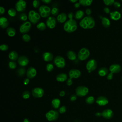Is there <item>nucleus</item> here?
Here are the masks:
<instances>
[{
    "mask_svg": "<svg viewBox=\"0 0 122 122\" xmlns=\"http://www.w3.org/2000/svg\"><path fill=\"white\" fill-rule=\"evenodd\" d=\"M79 24L83 29H91L95 26V22L93 17L91 16H86L81 20Z\"/></svg>",
    "mask_w": 122,
    "mask_h": 122,
    "instance_id": "nucleus-1",
    "label": "nucleus"
},
{
    "mask_svg": "<svg viewBox=\"0 0 122 122\" xmlns=\"http://www.w3.org/2000/svg\"><path fill=\"white\" fill-rule=\"evenodd\" d=\"M77 29V23L74 19H69L64 24L63 29L68 33L74 32Z\"/></svg>",
    "mask_w": 122,
    "mask_h": 122,
    "instance_id": "nucleus-2",
    "label": "nucleus"
},
{
    "mask_svg": "<svg viewBox=\"0 0 122 122\" xmlns=\"http://www.w3.org/2000/svg\"><path fill=\"white\" fill-rule=\"evenodd\" d=\"M28 17L29 20V21L31 23L35 24L40 21L41 16L39 13L37 12L35 10H31L29 12Z\"/></svg>",
    "mask_w": 122,
    "mask_h": 122,
    "instance_id": "nucleus-3",
    "label": "nucleus"
},
{
    "mask_svg": "<svg viewBox=\"0 0 122 122\" xmlns=\"http://www.w3.org/2000/svg\"><path fill=\"white\" fill-rule=\"evenodd\" d=\"M51 8L46 5H41L39 8V13L40 16L43 18L49 17L51 14Z\"/></svg>",
    "mask_w": 122,
    "mask_h": 122,
    "instance_id": "nucleus-4",
    "label": "nucleus"
},
{
    "mask_svg": "<svg viewBox=\"0 0 122 122\" xmlns=\"http://www.w3.org/2000/svg\"><path fill=\"white\" fill-rule=\"evenodd\" d=\"M90 51L86 48H82L78 52L77 57L80 61L86 60L90 56Z\"/></svg>",
    "mask_w": 122,
    "mask_h": 122,
    "instance_id": "nucleus-5",
    "label": "nucleus"
},
{
    "mask_svg": "<svg viewBox=\"0 0 122 122\" xmlns=\"http://www.w3.org/2000/svg\"><path fill=\"white\" fill-rule=\"evenodd\" d=\"M45 117L48 121H56L59 117V112L56 110H50L46 113Z\"/></svg>",
    "mask_w": 122,
    "mask_h": 122,
    "instance_id": "nucleus-6",
    "label": "nucleus"
},
{
    "mask_svg": "<svg viewBox=\"0 0 122 122\" xmlns=\"http://www.w3.org/2000/svg\"><path fill=\"white\" fill-rule=\"evenodd\" d=\"M89 92L88 88L84 86H78L75 90L76 95L79 97L86 96Z\"/></svg>",
    "mask_w": 122,
    "mask_h": 122,
    "instance_id": "nucleus-7",
    "label": "nucleus"
},
{
    "mask_svg": "<svg viewBox=\"0 0 122 122\" xmlns=\"http://www.w3.org/2000/svg\"><path fill=\"white\" fill-rule=\"evenodd\" d=\"M54 64L59 68H63L66 65L65 60L64 58L61 56H56L53 60Z\"/></svg>",
    "mask_w": 122,
    "mask_h": 122,
    "instance_id": "nucleus-8",
    "label": "nucleus"
},
{
    "mask_svg": "<svg viewBox=\"0 0 122 122\" xmlns=\"http://www.w3.org/2000/svg\"><path fill=\"white\" fill-rule=\"evenodd\" d=\"M31 24L30 21H26L21 24L20 27V31L23 34H27L31 29Z\"/></svg>",
    "mask_w": 122,
    "mask_h": 122,
    "instance_id": "nucleus-9",
    "label": "nucleus"
},
{
    "mask_svg": "<svg viewBox=\"0 0 122 122\" xmlns=\"http://www.w3.org/2000/svg\"><path fill=\"white\" fill-rule=\"evenodd\" d=\"M97 66V63L95 60L91 59L89 60L86 63V68L88 71L90 73L91 72L94 71Z\"/></svg>",
    "mask_w": 122,
    "mask_h": 122,
    "instance_id": "nucleus-10",
    "label": "nucleus"
},
{
    "mask_svg": "<svg viewBox=\"0 0 122 122\" xmlns=\"http://www.w3.org/2000/svg\"><path fill=\"white\" fill-rule=\"evenodd\" d=\"M26 8V2L23 0H19L15 4L16 10L20 12L24 11Z\"/></svg>",
    "mask_w": 122,
    "mask_h": 122,
    "instance_id": "nucleus-11",
    "label": "nucleus"
},
{
    "mask_svg": "<svg viewBox=\"0 0 122 122\" xmlns=\"http://www.w3.org/2000/svg\"><path fill=\"white\" fill-rule=\"evenodd\" d=\"M56 24H57V19L53 16H50L46 20V26L50 29L54 28L56 25Z\"/></svg>",
    "mask_w": 122,
    "mask_h": 122,
    "instance_id": "nucleus-12",
    "label": "nucleus"
},
{
    "mask_svg": "<svg viewBox=\"0 0 122 122\" xmlns=\"http://www.w3.org/2000/svg\"><path fill=\"white\" fill-rule=\"evenodd\" d=\"M31 93L32 96L35 98H41L43 96L44 92L41 88L36 87L32 90Z\"/></svg>",
    "mask_w": 122,
    "mask_h": 122,
    "instance_id": "nucleus-13",
    "label": "nucleus"
},
{
    "mask_svg": "<svg viewBox=\"0 0 122 122\" xmlns=\"http://www.w3.org/2000/svg\"><path fill=\"white\" fill-rule=\"evenodd\" d=\"M81 75V72L76 69H72L69 72V76L71 79H76Z\"/></svg>",
    "mask_w": 122,
    "mask_h": 122,
    "instance_id": "nucleus-14",
    "label": "nucleus"
},
{
    "mask_svg": "<svg viewBox=\"0 0 122 122\" xmlns=\"http://www.w3.org/2000/svg\"><path fill=\"white\" fill-rule=\"evenodd\" d=\"M37 74V71L35 68L33 67H29L26 72V75L28 78L30 79H32L34 78Z\"/></svg>",
    "mask_w": 122,
    "mask_h": 122,
    "instance_id": "nucleus-15",
    "label": "nucleus"
},
{
    "mask_svg": "<svg viewBox=\"0 0 122 122\" xmlns=\"http://www.w3.org/2000/svg\"><path fill=\"white\" fill-rule=\"evenodd\" d=\"M96 102L99 106H105L108 103L109 101L106 97L101 96L97 98Z\"/></svg>",
    "mask_w": 122,
    "mask_h": 122,
    "instance_id": "nucleus-16",
    "label": "nucleus"
},
{
    "mask_svg": "<svg viewBox=\"0 0 122 122\" xmlns=\"http://www.w3.org/2000/svg\"><path fill=\"white\" fill-rule=\"evenodd\" d=\"M17 61L18 64L22 67L27 65L29 62V59L25 56H20Z\"/></svg>",
    "mask_w": 122,
    "mask_h": 122,
    "instance_id": "nucleus-17",
    "label": "nucleus"
},
{
    "mask_svg": "<svg viewBox=\"0 0 122 122\" xmlns=\"http://www.w3.org/2000/svg\"><path fill=\"white\" fill-rule=\"evenodd\" d=\"M102 116L105 119H111L113 116V111L110 109H105L102 112Z\"/></svg>",
    "mask_w": 122,
    "mask_h": 122,
    "instance_id": "nucleus-18",
    "label": "nucleus"
},
{
    "mask_svg": "<svg viewBox=\"0 0 122 122\" xmlns=\"http://www.w3.org/2000/svg\"><path fill=\"white\" fill-rule=\"evenodd\" d=\"M109 71L113 74L117 73L121 71V66L118 64H112L109 67Z\"/></svg>",
    "mask_w": 122,
    "mask_h": 122,
    "instance_id": "nucleus-19",
    "label": "nucleus"
},
{
    "mask_svg": "<svg viewBox=\"0 0 122 122\" xmlns=\"http://www.w3.org/2000/svg\"><path fill=\"white\" fill-rule=\"evenodd\" d=\"M42 58L45 61H51L53 59V55L50 52H45L42 54Z\"/></svg>",
    "mask_w": 122,
    "mask_h": 122,
    "instance_id": "nucleus-20",
    "label": "nucleus"
},
{
    "mask_svg": "<svg viewBox=\"0 0 122 122\" xmlns=\"http://www.w3.org/2000/svg\"><path fill=\"white\" fill-rule=\"evenodd\" d=\"M67 15L64 12H62L61 13H60V14H59L57 16V20L58 22L61 23H62L64 22H65L67 18Z\"/></svg>",
    "mask_w": 122,
    "mask_h": 122,
    "instance_id": "nucleus-21",
    "label": "nucleus"
},
{
    "mask_svg": "<svg viewBox=\"0 0 122 122\" xmlns=\"http://www.w3.org/2000/svg\"><path fill=\"white\" fill-rule=\"evenodd\" d=\"M110 18L114 20H118L121 17V14L118 11H114L110 12Z\"/></svg>",
    "mask_w": 122,
    "mask_h": 122,
    "instance_id": "nucleus-22",
    "label": "nucleus"
},
{
    "mask_svg": "<svg viewBox=\"0 0 122 122\" xmlns=\"http://www.w3.org/2000/svg\"><path fill=\"white\" fill-rule=\"evenodd\" d=\"M9 20L6 17H1L0 18V26L1 28H7L9 25Z\"/></svg>",
    "mask_w": 122,
    "mask_h": 122,
    "instance_id": "nucleus-23",
    "label": "nucleus"
},
{
    "mask_svg": "<svg viewBox=\"0 0 122 122\" xmlns=\"http://www.w3.org/2000/svg\"><path fill=\"white\" fill-rule=\"evenodd\" d=\"M56 80L59 82H63L67 80V75L66 73H61L58 74L56 77Z\"/></svg>",
    "mask_w": 122,
    "mask_h": 122,
    "instance_id": "nucleus-24",
    "label": "nucleus"
},
{
    "mask_svg": "<svg viewBox=\"0 0 122 122\" xmlns=\"http://www.w3.org/2000/svg\"><path fill=\"white\" fill-rule=\"evenodd\" d=\"M9 58L10 60L12 61H15L18 59V54L16 51H11L9 54Z\"/></svg>",
    "mask_w": 122,
    "mask_h": 122,
    "instance_id": "nucleus-25",
    "label": "nucleus"
},
{
    "mask_svg": "<svg viewBox=\"0 0 122 122\" xmlns=\"http://www.w3.org/2000/svg\"><path fill=\"white\" fill-rule=\"evenodd\" d=\"M68 58L71 61H74L77 59L76 53L72 51H69L67 53Z\"/></svg>",
    "mask_w": 122,
    "mask_h": 122,
    "instance_id": "nucleus-26",
    "label": "nucleus"
},
{
    "mask_svg": "<svg viewBox=\"0 0 122 122\" xmlns=\"http://www.w3.org/2000/svg\"><path fill=\"white\" fill-rule=\"evenodd\" d=\"M61 104V101L58 98H54L51 101V105L54 109L59 108Z\"/></svg>",
    "mask_w": 122,
    "mask_h": 122,
    "instance_id": "nucleus-27",
    "label": "nucleus"
},
{
    "mask_svg": "<svg viewBox=\"0 0 122 122\" xmlns=\"http://www.w3.org/2000/svg\"><path fill=\"white\" fill-rule=\"evenodd\" d=\"M108 69L106 67H102L98 70V74L102 77L106 76L108 73Z\"/></svg>",
    "mask_w": 122,
    "mask_h": 122,
    "instance_id": "nucleus-28",
    "label": "nucleus"
},
{
    "mask_svg": "<svg viewBox=\"0 0 122 122\" xmlns=\"http://www.w3.org/2000/svg\"><path fill=\"white\" fill-rule=\"evenodd\" d=\"M84 16V12L82 10H79L77 11L74 14V18L76 20L82 19Z\"/></svg>",
    "mask_w": 122,
    "mask_h": 122,
    "instance_id": "nucleus-29",
    "label": "nucleus"
},
{
    "mask_svg": "<svg viewBox=\"0 0 122 122\" xmlns=\"http://www.w3.org/2000/svg\"><path fill=\"white\" fill-rule=\"evenodd\" d=\"M102 24L103 26L105 28H108L111 25V22L110 20L106 17L102 18Z\"/></svg>",
    "mask_w": 122,
    "mask_h": 122,
    "instance_id": "nucleus-30",
    "label": "nucleus"
},
{
    "mask_svg": "<svg viewBox=\"0 0 122 122\" xmlns=\"http://www.w3.org/2000/svg\"><path fill=\"white\" fill-rule=\"evenodd\" d=\"M6 33L10 37H13L16 34V30L12 27H8L6 29Z\"/></svg>",
    "mask_w": 122,
    "mask_h": 122,
    "instance_id": "nucleus-31",
    "label": "nucleus"
},
{
    "mask_svg": "<svg viewBox=\"0 0 122 122\" xmlns=\"http://www.w3.org/2000/svg\"><path fill=\"white\" fill-rule=\"evenodd\" d=\"M79 2L81 5L84 6H90L92 2V0H79Z\"/></svg>",
    "mask_w": 122,
    "mask_h": 122,
    "instance_id": "nucleus-32",
    "label": "nucleus"
},
{
    "mask_svg": "<svg viewBox=\"0 0 122 122\" xmlns=\"http://www.w3.org/2000/svg\"><path fill=\"white\" fill-rule=\"evenodd\" d=\"M46 27H47L46 24L43 22H39L37 25V28L40 30H41V31L45 30L46 28Z\"/></svg>",
    "mask_w": 122,
    "mask_h": 122,
    "instance_id": "nucleus-33",
    "label": "nucleus"
},
{
    "mask_svg": "<svg viewBox=\"0 0 122 122\" xmlns=\"http://www.w3.org/2000/svg\"><path fill=\"white\" fill-rule=\"evenodd\" d=\"M85 102L87 104H92L95 102V99L94 97L92 96H89L86 98Z\"/></svg>",
    "mask_w": 122,
    "mask_h": 122,
    "instance_id": "nucleus-34",
    "label": "nucleus"
},
{
    "mask_svg": "<svg viewBox=\"0 0 122 122\" xmlns=\"http://www.w3.org/2000/svg\"><path fill=\"white\" fill-rule=\"evenodd\" d=\"M26 72V69L25 68H20L17 70V74L20 77H22L24 76Z\"/></svg>",
    "mask_w": 122,
    "mask_h": 122,
    "instance_id": "nucleus-35",
    "label": "nucleus"
},
{
    "mask_svg": "<svg viewBox=\"0 0 122 122\" xmlns=\"http://www.w3.org/2000/svg\"><path fill=\"white\" fill-rule=\"evenodd\" d=\"M8 13L9 15L10 16V17H13L16 16L17 11H16V10L14 8H10L8 11Z\"/></svg>",
    "mask_w": 122,
    "mask_h": 122,
    "instance_id": "nucleus-36",
    "label": "nucleus"
},
{
    "mask_svg": "<svg viewBox=\"0 0 122 122\" xmlns=\"http://www.w3.org/2000/svg\"><path fill=\"white\" fill-rule=\"evenodd\" d=\"M22 39L24 41L26 42H28L30 41L31 37L29 34H24L22 35Z\"/></svg>",
    "mask_w": 122,
    "mask_h": 122,
    "instance_id": "nucleus-37",
    "label": "nucleus"
},
{
    "mask_svg": "<svg viewBox=\"0 0 122 122\" xmlns=\"http://www.w3.org/2000/svg\"><path fill=\"white\" fill-rule=\"evenodd\" d=\"M30 93L29 91H24L23 93H22V97L23 99H27L28 98H30Z\"/></svg>",
    "mask_w": 122,
    "mask_h": 122,
    "instance_id": "nucleus-38",
    "label": "nucleus"
},
{
    "mask_svg": "<svg viewBox=\"0 0 122 122\" xmlns=\"http://www.w3.org/2000/svg\"><path fill=\"white\" fill-rule=\"evenodd\" d=\"M59 12V9L57 7H53L51 10V14L53 16H56L58 14Z\"/></svg>",
    "mask_w": 122,
    "mask_h": 122,
    "instance_id": "nucleus-39",
    "label": "nucleus"
},
{
    "mask_svg": "<svg viewBox=\"0 0 122 122\" xmlns=\"http://www.w3.org/2000/svg\"><path fill=\"white\" fill-rule=\"evenodd\" d=\"M20 19L22 21H26V20L27 19V18H28L26 15V14L25 13H22L20 15Z\"/></svg>",
    "mask_w": 122,
    "mask_h": 122,
    "instance_id": "nucleus-40",
    "label": "nucleus"
},
{
    "mask_svg": "<svg viewBox=\"0 0 122 122\" xmlns=\"http://www.w3.org/2000/svg\"><path fill=\"white\" fill-rule=\"evenodd\" d=\"M9 67L11 69H15L17 66L16 63L14 61H10L9 62Z\"/></svg>",
    "mask_w": 122,
    "mask_h": 122,
    "instance_id": "nucleus-41",
    "label": "nucleus"
},
{
    "mask_svg": "<svg viewBox=\"0 0 122 122\" xmlns=\"http://www.w3.org/2000/svg\"><path fill=\"white\" fill-rule=\"evenodd\" d=\"M46 68V70L48 71L51 72L53 71V70L54 69V66H53V64L50 63H48L47 64Z\"/></svg>",
    "mask_w": 122,
    "mask_h": 122,
    "instance_id": "nucleus-42",
    "label": "nucleus"
},
{
    "mask_svg": "<svg viewBox=\"0 0 122 122\" xmlns=\"http://www.w3.org/2000/svg\"><path fill=\"white\" fill-rule=\"evenodd\" d=\"M114 0H103V2L107 6H111L114 4Z\"/></svg>",
    "mask_w": 122,
    "mask_h": 122,
    "instance_id": "nucleus-43",
    "label": "nucleus"
},
{
    "mask_svg": "<svg viewBox=\"0 0 122 122\" xmlns=\"http://www.w3.org/2000/svg\"><path fill=\"white\" fill-rule=\"evenodd\" d=\"M40 5V1L39 0H34L32 2V6L35 8H37Z\"/></svg>",
    "mask_w": 122,
    "mask_h": 122,
    "instance_id": "nucleus-44",
    "label": "nucleus"
},
{
    "mask_svg": "<svg viewBox=\"0 0 122 122\" xmlns=\"http://www.w3.org/2000/svg\"><path fill=\"white\" fill-rule=\"evenodd\" d=\"M66 107L65 106H62L61 107H60L59 109V112H60V113H64L66 112Z\"/></svg>",
    "mask_w": 122,
    "mask_h": 122,
    "instance_id": "nucleus-45",
    "label": "nucleus"
},
{
    "mask_svg": "<svg viewBox=\"0 0 122 122\" xmlns=\"http://www.w3.org/2000/svg\"><path fill=\"white\" fill-rule=\"evenodd\" d=\"M8 48H9V47L7 44H3L0 45V50L2 51H6L8 49Z\"/></svg>",
    "mask_w": 122,
    "mask_h": 122,
    "instance_id": "nucleus-46",
    "label": "nucleus"
},
{
    "mask_svg": "<svg viewBox=\"0 0 122 122\" xmlns=\"http://www.w3.org/2000/svg\"><path fill=\"white\" fill-rule=\"evenodd\" d=\"M72 79L69 78V79H67V81H66V84L68 85V86H71L72 85Z\"/></svg>",
    "mask_w": 122,
    "mask_h": 122,
    "instance_id": "nucleus-47",
    "label": "nucleus"
},
{
    "mask_svg": "<svg viewBox=\"0 0 122 122\" xmlns=\"http://www.w3.org/2000/svg\"><path fill=\"white\" fill-rule=\"evenodd\" d=\"M77 99V95L76 94H72L70 97V100L72 102L76 101Z\"/></svg>",
    "mask_w": 122,
    "mask_h": 122,
    "instance_id": "nucleus-48",
    "label": "nucleus"
},
{
    "mask_svg": "<svg viewBox=\"0 0 122 122\" xmlns=\"http://www.w3.org/2000/svg\"><path fill=\"white\" fill-rule=\"evenodd\" d=\"M113 78V73L112 72H110L108 74L107 76V79L109 80H111Z\"/></svg>",
    "mask_w": 122,
    "mask_h": 122,
    "instance_id": "nucleus-49",
    "label": "nucleus"
},
{
    "mask_svg": "<svg viewBox=\"0 0 122 122\" xmlns=\"http://www.w3.org/2000/svg\"><path fill=\"white\" fill-rule=\"evenodd\" d=\"M68 17L69 19H73V17H74V15L73 14V13L72 12H70L68 14Z\"/></svg>",
    "mask_w": 122,
    "mask_h": 122,
    "instance_id": "nucleus-50",
    "label": "nucleus"
},
{
    "mask_svg": "<svg viewBox=\"0 0 122 122\" xmlns=\"http://www.w3.org/2000/svg\"><path fill=\"white\" fill-rule=\"evenodd\" d=\"M113 5H114V6L116 8H119L121 6L120 3L118 1H115Z\"/></svg>",
    "mask_w": 122,
    "mask_h": 122,
    "instance_id": "nucleus-51",
    "label": "nucleus"
},
{
    "mask_svg": "<svg viewBox=\"0 0 122 122\" xmlns=\"http://www.w3.org/2000/svg\"><path fill=\"white\" fill-rule=\"evenodd\" d=\"M85 12H86V14L87 15V16H90V15H91V13H92V10H91L90 9H89V8H88V9H87L86 10Z\"/></svg>",
    "mask_w": 122,
    "mask_h": 122,
    "instance_id": "nucleus-52",
    "label": "nucleus"
},
{
    "mask_svg": "<svg viewBox=\"0 0 122 122\" xmlns=\"http://www.w3.org/2000/svg\"><path fill=\"white\" fill-rule=\"evenodd\" d=\"M30 82V79L28 78H25L24 80H23V83L25 84V85H28L29 84V83Z\"/></svg>",
    "mask_w": 122,
    "mask_h": 122,
    "instance_id": "nucleus-53",
    "label": "nucleus"
},
{
    "mask_svg": "<svg viewBox=\"0 0 122 122\" xmlns=\"http://www.w3.org/2000/svg\"><path fill=\"white\" fill-rule=\"evenodd\" d=\"M5 10L4 8L2 6H0V14L1 15H2L5 13Z\"/></svg>",
    "mask_w": 122,
    "mask_h": 122,
    "instance_id": "nucleus-54",
    "label": "nucleus"
},
{
    "mask_svg": "<svg viewBox=\"0 0 122 122\" xmlns=\"http://www.w3.org/2000/svg\"><path fill=\"white\" fill-rule=\"evenodd\" d=\"M103 10L105 13L108 14V13H110V10L109 8L108 7H104L103 9Z\"/></svg>",
    "mask_w": 122,
    "mask_h": 122,
    "instance_id": "nucleus-55",
    "label": "nucleus"
},
{
    "mask_svg": "<svg viewBox=\"0 0 122 122\" xmlns=\"http://www.w3.org/2000/svg\"><path fill=\"white\" fill-rule=\"evenodd\" d=\"M41 1L45 4H49L51 2V0H42Z\"/></svg>",
    "mask_w": 122,
    "mask_h": 122,
    "instance_id": "nucleus-56",
    "label": "nucleus"
},
{
    "mask_svg": "<svg viewBox=\"0 0 122 122\" xmlns=\"http://www.w3.org/2000/svg\"><path fill=\"white\" fill-rule=\"evenodd\" d=\"M80 3L79 2H76L75 3H74V6L75 8H78L80 6Z\"/></svg>",
    "mask_w": 122,
    "mask_h": 122,
    "instance_id": "nucleus-57",
    "label": "nucleus"
},
{
    "mask_svg": "<svg viewBox=\"0 0 122 122\" xmlns=\"http://www.w3.org/2000/svg\"><path fill=\"white\" fill-rule=\"evenodd\" d=\"M59 94H60V96L63 97V96H64L65 95V92L64 91H61L60 92Z\"/></svg>",
    "mask_w": 122,
    "mask_h": 122,
    "instance_id": "nucleus-58",
    "label": "nucleus"
},
{
    "mask_svg": "<svg viewBox=\"0 0 122 122\" xmlns=\"http://www.w3.org/2000/svg\"><path fill=\"white\" fill-rule=\"evenodd\" d=\"M95 115H96L97 117H100V116H102V112L101 113V112H98L96 113Z\"/></svg>",
    "mask_w": 122,
    "mask_h": 122,
    "instance_id": "nucleus-59",
    "label": "nucleus"
},
{
    "mask_svg": "<svg viewBox=\"0 0 122 122\" xmlns=\"http://www.w3.org/2000/svg\"><path fill=\"white\" fill-rule=\"evenodd\" d=\"M23 122H30V120H29L28 119H27V118H25V119H24Z\"/></svg>",
    "mask_w": 122,
    "mask_h": 122,
    "instance_id": "nucleus-60",
    "label": "nucleus"
},
{
    "mask_svg": "<svg viewBox=\"0 0 122 122\" xmlns=\"http://www.w3.org/2000/svg\"><path fill=\"white\" fill-rule=\"evenodd\" d=\"M70 1L71 2H72V3H75L76 2H77L78 1L77 0H70Z\"/></svg>",
    "mask_w": 122,
    "mask_h": 122,
    "instance_id": "nucleus-61",
    "label": "nucleus"
},
{
    "mask_svg": "<svg viewBox=\"0 0 122 122\" xmlns=\"http://www.w3.org/2000/svg\"></svg>",
    "mask_w": 122,
    "mask_h": 122,
    "instance_id": "nucleus-62",
    "label": "nucleus"
},
{
    "mask_svg": "<svg viewBox=\"0 0 122 122\" xmlns=\"http://www.w3.org/2000/svg\"><path fill=\"white\" fill-rule=\"evenodd\" d=\"M121 1H122V0H121Z\"/></svg>",
    "mask_w": 122,
    "mask_h": 122,
    "instance_id": "nucleus-63",
    "label": "nucleus"
}]
</instances>
